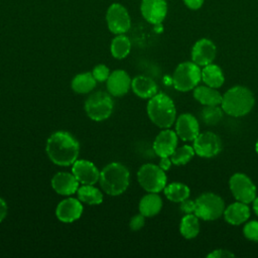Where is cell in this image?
Masks as SVG:
<instances>
[{
	"label": "cell",
	"instance_id": "cell-34",
	"mask_svg": "<svg viewBox=\"0 0 258 258\" xmlns=\"http://www.w3.org/2000/svg\"><path fill=\"white\" fill-rule=\"evenodd\" d=\"M144 224H145V217L139 213L138 215H135L134 217L131 218L129 227L132 231H138L143 228Z\"/></svg>",
	"mask_w": 258,
	"mask_h": 258
},
{
	"label": "cell",
	"instance_id": "cell-18",
	"mask_svg": "<svg viewBox=\"0 0 258 258\" xmlns=\"http://www.w3.org/2000/svg\"><path fill=\"white\" fill-rule=\"evenodd\" d=\"M131 82L132 80L125 71L116 70L110 74L106 81L108 92L114 97H122L131 88Z\"/></svg>",
	"mask_w": 258,
	"mask_h": 258
},
{
	"label": "cell",
	"instance_id": "cell-7",
	"mask_svg": "<svg viewBox=\"0 0 258 258\" xmlns=\"http://www.w3.org/2000/svg\"><path fill=\"white\" fill-rule=\"evenodd\" d=\"M137 179L141 187L147 192H160L167 184L165 171L159 165L152 163L143 164L139 168Z\"/></svg>",
	"mask_w": 258,
	"mask_h": 258
},
{
	"label": "cell",
	"instance_id": "cell-9",
	"mask_svg": "<svg viewBox=\"0 0 258 258\" xmlns=\"http://www.w3.org/2000/svg\"><path fill=\"white\" fill-rule=\"evenodd\" d=\"M230 190L236 201L250 204L257 197V188L252 179L245 173L236 172L229 179Z\"/></svg>",
	"mask_w": 258,
	"mask_h": 258
},
{
	"label": "cell",
	"instance_id": "cell-41",
	"mask_svg": "<svg viewBox=\"0 0 258 258\" xmlns=\"http://www.w3.org/2000/svg\"><path fill=\"white\" fill-rule=\"evenodd\" d=\"M255 151H256V153L258 154V140H257L256 143H255Z\"/></svg>",
	"mask_w": 258,
	"mask_h": 258
},
{
	"label": "cell",
	"instance_id": "cell-35",
	"mask_svg": "<svg viewBox=\"0 0 258 258\" xmlns=\"http://www.w3.org/2000/svg\"><path fill=\"white\" fill-rule=\"evenodd\" d=\"M207 257L208 258H230V257H235V254L228 249L219 248L210 252L207 255Z\"/></svg>",
	"mask_w": 258,
	"mask_h": 258
},
{
	"label": "cell",
	"instance_id": "cell-5",
	"mask_svg": "<svg viewBox=\"0 0 258 258\" xmlns=\"http://www.w3.org/2000/svg\"><path fill=\"white\" fill-rule=\"evenodd\" d=\"M202 81V68L192 60L177 64L172 75V84L176 91L188 92L194 90Z\"/></svg>",
	"mask_w": 258,
	"mask_h": 258
},
{
	"label": "cell",
	"instance_id": "cell-29",
	"mask_svg": "<svg viewBox=\"0 0 258 258\" xmlns=\"http://www.w3.org/2000/svg\"><path fill=\"white\" fill-rule=\"evenodd\" d=\"M131 49V41L125 34H117L110 45V50L113 57L117 59L125 58Z\"/></svg>",
	"mask_w": 258,
	"mask_h": 258
},
{
	"label": "cell",
	"instance_id": "cell-16",
	"mask_svg": "<svg viewBox=\"0 0 258 258\" xmlns=\"http://www.w3.org/2000/svg\"><path fill=\"white\" fill-rule=\"evenodd\" d=\"M72 173L82 184H95L100 178V171L97 166L85 159H77L73 163Z\"/></svg>",
	"mask_w": 258,
	"mask_h": 258
},
{
	"label": "cell",
	"instance_id": "cell-21",
	"mask_svg": "<svg viewBox=\"0 0 258 258\" xmlns=\"http://www.w3.org/2000/svg\"><path fill=\"white\" fill-rule=\"evenodd\" d=\"M194 98L203 106H219L223 95L216 89L207 85H198L192 92Z\"/></svg>",
	"mask_w": 258,
	"mask_h": 258
},
{
	"label": "cell",
	"instance_id": "cell-15",
	"mask_svg": "<svg viewBox=\"0 0 258 258\" xmlns=\"http://www.w3.org/2000/svg\"><path fill=\"white\" fill-rule=\"evenodd\" d=\"M178 144V136L175 131L165 128L161 130L153 141V150L159 157L170 156Z\"/></svg>",
	"mask_w": 258,
	"mask_h": 258
},
{
	"label": "cell",
	"instance_id": "cell-14",
	"mask_svg": "<svg viewBox=\"0 0 258 258\" xmlns=\"http://www.w3.org/2000/svg\"><path fill=\"white\" fill-rule=\"evenodd\" d=\"M175 133L182 141H194L200 134L199 120L190 113H182L175 119Z\"/></svg>",
	"mask_w": 258,
	"mask_h": 258
},
{
	"label": "cell",
	"instance_id": "cell-23",
	"mask_svg": "<svg viewBox=\"0 0 258 258\" xmlns=\"http://www.w3.org/2000/svg\"><path fill=\"white\" fill-rule=\"evenodd\" d=\"M139 213L145 218L157 215L162 209V199L158 192H148L139 202Z\"/></svg>",
	"mask_w": 258,
	"mask_h": 258
},
{
	"label": "cell",
	"instance_id": "cell-30",
	"mask_svg": "<svg viewBox=\"0 0 258 258\" xmlns=\"http://www.w3.org/2000/svg\"><path fill=\"white\" fill-rule=\"evenodd\" d=\"M195 154H196V152L194 150V147L191 145L184 144L179 147L177 146L169 157L171 159L172 164L184 165L191 160V158L195 156Z\"/></svg>",
	"mask_w": 258,
	"mask_h": 258
},
{
	"label": "cell",
	"instance_id": "cell-10",
	"mask_svg": "<svg viewBox=\"0 0 258 258\" xmlns=\"http://www.w3.org/2000/svg\"><path fill=\"white\" fill-rule=\"evenodd\" d=\"M197 155L203 158H212L217 156L222 150L221 138L212 131L200 132L195 138L192 144Z\"/></svg>",
	"mask_w": 258,
	"mask_h": 258
},
{
	"label": "cell",
	"instance_id": "cell-13",
	"mask_svg": "<svg viewBox=\"0 0 258 258\" xmlns=\"http://www.w3.org/2000/svg\"><path fill=\"white\" fill-rule=\"evenodd\" d=\"M167 3L165 0H142L140 11L143 18L153 24L160 25L167 14Z\"/></svg>",
	"mask_w": 258,
	"mask_h": 258
},
{
	"label": "cell",
	"instance_id": "cell-12",
	"mask_svg": "<svg viewBox=\"0 0 258 258\" xmlns=\"http://www.w3.org/2000/svg\"><path fill=\"white\" fill-rule=\"evenodd\" d=\"M217 55V46L210 38H201L197 40L190 51L191 60L201 68L212 63Z\"/></svg>",
	"mask_w": 258,
	"mask_h": 258
},
{
	"label": "cell",
	"instance_id": "cell-3",
	"mask_svg": "<svg viewBox=\"0 0 258 258\" xmlns=\"http://www.w3.org/2000/svg\"><path fill=\"white\" fill-rule=\"evenodd\" d=\"M147 115L150 121L159 128H170L176 119V108L170 97L157 93L148 100Z\"/></svg>",
	"mask_w": 258,
	"mask_h": 258
},
{
	"label": "cell",
	"instance_id": "cell-27",
	"mask_svg": "<svg viewBox=\"0 0 258 258\" xmlns=\"http://www.w3.org/2000/svg\"><path fill=\"white\" fill-rule=\"evenodd\" d=\"M97 81L90 72L77 75L72 81V89L78 94H87L93 91Z\"/></svg>",
	"mask_w": 258,
	"mask_h": 258
},
{
	"label": "cell",
	"instance_id": "cell-38",
	"mask_svg": "<svg viewBox=\"0 0 258 258\" xmlns=\"http://www.w3.org/2000/svg\"><path fill=\"white\" fill-rule=\"evenodd\" d=\"M171 164H172V162H171V159H170L169 156L160 157V161H159L158 165H159V167H160L161 169H163L164 171L168 170V169L171 167Z\"/></svg>",
	"mask_w": 258,
	"mask_h": 258
},
{
	"label": "cell",
	"instance_id": "cell-17",
	"mask_svg": "<svg viewBox=\"0 0 258 258\" xmlns=\"http://www.w3.org/2000/svg\"><path fill=\"white\" fill-rule=\"evenodd\" d=\"M83 214V205L79 199L68 198L61 201L56 209V218L63 223H72L81 218Z\"/></svg>",
	"mask_w": 258,
	"mask_h": 258
},
{
	"label": "cell",
	"instance_id": "cell-24",
	"mask_svg": "<svg viewBox=\"0 0 258 258\" xmlns=\"http://www.w3.org/2000/svg\"><path fill=\"white\" fill-rule=\"evenodd\" d=\"M202 81L205 85L219 89L225 82V77L222 69L215 63H210L202 69Z\"/></svg>",
	"mask_w": 258,
	"mask_h": 258
},
{
	"label": "cell",
	"instance_id": "cell-33",
	"mask_svg": "<svg viewBox=\"0 0 258 258\" xmlns=\"http://www.w3.org/2000/svg\"><path fill=\"white\" fill-rule=\"evenodd\" d=\"M94 78L96 79L97 82H106L110 76V70L107 66L103 64V63H100V64H97L94 69H93V72H92Z\"/></svg>",
	"mask_w": 258,
	"mask_h": 258
},
{
	"label": "cell",
	"instance_id": "cell-11",
	"mask_svg": "<svg viewBox=\"0 0 258 258\" xmlns=\"http://www.w3.org/2000/svg\"><path fill=\"white\" fill-rule=\"evenodd\" d=\"M106 22L109 30L114 34H124L131 26V19L127 9L120 3H113L106 12Z\"/></svg>",
	"mask_w": 258,
	"mask_h": 258
},
{
	"label": "cell",
	"instance_id": "cell-2",
	"mask_svg": "<svg viewBox=\"0 0 258 258\" xmlns=\"http://www.w3.org/2000/svg\"><path fill=\"white\" fill-rule=\"evenodd\" d=\"M255 105L252 91L245 86H234L228 89L222 97L221 108L232 117H243L249 114Z\"/></svg>",
	"mask_w": 258,
	"mask_h": 258
},
{
	"label": "cell",
	"instance_id": "cell-37",
	"mask_svg": "<svg viewBox=\"0 0 258 258\" xmlns=\"http://www.w3.org/2000/svg\"><path fill=\"white\" fill-rule=\"evenodd\" d=\"M182 2L188 9L198 10L203 6L205 0H182Z\"/></svg>",
	"mask_w": 258,
	"mask_h": 258
},
{
	"label": "cell",
	"instance_id": "cell-26",
	"mask_svg": "<svg viewBox=\"0 0 258 258\" xmlns=\"http://www.w3.org/2000/svg\"><path fill=\"white\" fill-rule=\"evenodd\" d=\"M201 231L200 219L195 214H185L179 224V232L185 239L196 238Z\"/></svg>",
	"mask_w": 258,
	"mask_h": 258
},
{
	"label": "cell",
	"instance_id": "cell-39",
	"mask_svg": "<svg viewBox=\"0 0 258 258\" xmlns=\"http://www.w3.org/2000/svg\"><path fill=\"white\" fill-rule=\"evenodd\" d=\"M7 205L6 202L0 198V223L5 219L6 215H7Z\"/></svg>",
	"mask_w": 258,
	"mask_h": 258
},
{
	"label": "cell",
	"instance_id": "cell-8",
	"mask_svg": "<svg viewBox=\"0 0 258 258\" xmlns=\"http://www.w3.org/2000/svg\"><path fill=\"white\" fill-rule=\"evenodd\" d=\"M114 103L110 94L99 91L90 95L85 102V111L94 121H104L113 112Z\"/></svg>",
	"mask_w": 258,
	"mask_h": 258
},
{
	"label": "cell",
	"instance_id": "cell-22",
	"mask_svg": "<svg viewBox=\"0 0 258 258\" xmlns=\"http://www.w3.org/2000/svg\"><path fill=\"white\" fill-rule=\"evenodd\" d=\"M131 89L141 99H150L157 94V85L149 77L137 76L131 82Z\"/></svg>",
	"mask_w": 258,
	"mask_h": 258
},
{
	"label": "cell",
	"instance_id": "cell-28",
	"mask_svg": "<svg viewBox=\"0 0 258 258\" xmlns=\"http://www.w3.org/2000/svg\"><path fill=\"white\" fill-rule=\"evenodd\" d=\"M78 199L87 205H100L103 202V195L101 190L93 184H83L82 186H79L77 190Z\"/></svg>",
	"mask_w": 258,
	"mask_h": 258
},
{
	"label": "cell",
	"instance_id": "cell-1",
	"mask_svg": "<svg viewBox=\"0 0 258 258\" xmlns=\"http://www.w3.org/2000/svg\"><path fill=\"white\" fill-rule=\"evenodd\" d=\"M48 158L56 165L69 166L78 159L80 144L69 132L56 131L52 133L45 145Z\"/></svg>",
	"mask_w": 258,
	"mask_h": 258
},
{
	"label": "cell",
	"instance_id": "cell-36",
	"mask_svg": "<svg viewBox=\"0 0 258 258\" xmlns=\"http://www.w3.org/2000/svg\"><path fill=\"white\" fill-rule=\"evenodd\" d=\"M180 206V211L184 214H195V210H196V201L190 200V199H185L182 202L179 203Z\"/></svg>",
	"mask_w": 258,
	"mask_h": 258
},
{
	"label": "cell",
	"instance_id": "cell-4",
	"mask_svg": "<svg viewBox=\"0 0 258 258\" xmlns=\"http://www.w3.org/2000/svg\"><path fill=\"white\" fill-rule=\"evenodd\" d=\"M129 181V170L120 162H111L100 172V185L109 196H119L123 194L127 189Z\"/></svg>",
	"mask_w": 258,
	"mask_h": 258
},
{
	"label": "cell",
	"instance_id": "cell-20",
	"mask_svg": "<svg viewBox=\"0 0 258 258\" xmlns=\"http://www.w3.org/2000/svg\"><path fill=\"white\" fill-rule=\"evenodd\" d=\"M79 181L73 173L57 172L51 178V186L53 190L61 196H72L79 188Z\"/></svg>",
	"mask_w": 258,
	"mask_h": 258
},
{
	"label": "cell",
	"instance_id": "cell-25",
	"mask_svg": "<svg viewBox=\"0 0 258 258\" xmlns=\"http://www.w3.org/2000/svg\"><path fill=\"white\" fill-rule=\"evenodd\" d=\"M163 192L168 201L172 203H180L189 198L190 189L185 183L174 181L166 184L163 188Z\"/></svg>",
	"mask_w": 258,
	"mask_h": 258
},
{
	"label": "cell",
	"instance_id": "cell-32",
	"mask_svg": "<svg viewBox=\"0 0 258 258\" xmlns=\"http://www.w3.org/2000/svg\"><path fill=\"white\" fill-rule=\"evenodd\" d=\"M243 235L252 242H258V221L252 220L247 222L243 227Z\"/></svg>",
	"mask_w": 258,
	"mask_h": 258
},
{
	"label": "cell",
	"instance_id": "cell-40",
	"mask_svg": "<svg viewBox=\"0 0 258 258\" xmlns=\"http://www.w3.org/2000/svg\"><path fill=\"white\" fill-rule=\"evenodd\" d=\"M252 209H253L255 215L258 217V197H256L254 199V201L252 202Z\"/></svg>",
	"mask_w": 258,
	"mask_h": 258
},
{
	"label": "cell",
	"instance_id": "cell-19",
	"mask_svg": "<svg viewBox=\"0 0 258 258\" xmlns=\"http://www.w3.org/2000/svg\"><path fill=\"white\" fill-rule=\"evenodd\" d=\"M251 211L248 204L242 202H234L225 208L223 217L225 221L233 226H239L249 220Z\"/></svg>",
	"mask_w": 258,
	"mask_h": 258
},
{
	"label": "cell",
	"instance_id": "cell-31",
	"mask_svg": "<svg viewBox=\"0 0 258 258\" xmlns=\"http://www.w3.org/2000/svg\"><path fill=\"white\" fill-rule=\"evenodd\" d=\"M223 113V109L219 106H204L200 113V117L203 123L209 126H213L222 120Z\"/></svg>",
	"mask_w": 258,
	"mask_h": 258
},
{
	"label": "cell",
	"instance_id": "cell-6",
	"mask_svg": "<svg viewBox=\"0 0 258 258\" xmlns=\"http://www.w3.org/2000/svg\"><path fill=\"white\" fill-rule=\"evenodd\" d=\"M195 215L203 221H215L221 218L225 211L224 200L215 192H204L196 200Z\"/></svg>",
	"mask_w": 258,
	"mask_h": 258
}]
</instances>
